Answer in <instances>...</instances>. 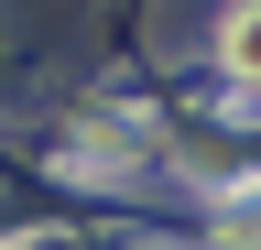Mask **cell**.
<instances>
[{"label":"cell","mask_w":261,"mask_h":250,"mask_svg":"<svg viewBox=\"0 0 261 250\" xmlns=\"http://www.w3.org/2000/svg\"><path fill=\"white\" fill-rule=\"evenodd\" d=\"M228 66L261 87V0H240V11H228Z\"/></svg>","instance_id":"cell-1"}]
</instances>
